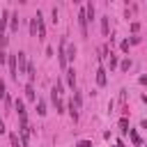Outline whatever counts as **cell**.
I'll list each match as a JSON object with an SVG mask.
<instances>
[{
  "instance_id": "2e32d148",
  "label": "cell",
  "mask_w": 147,
  "mask_h": 147,
  "mask_svg": "<svg viewBox=\"0 0 147 147\" xmlns=\"http://www.w3.org/2000/svg\"><path fill=\"white\" fill-rule=\"evenodd\" d=\"M30 32L37 34V18H32V23H30Z\"/></svg>"
},
{
  "instance_id": "30bf717a",
  "label": "cell",
  "mask_w": 147,
  "mask_h": 147,
  "mask_svg": "<svg viewBox=\"0 0 147 147\" xmlns=\"http://www.w3.org/2000/svg\"><path fill=\"white\" fill-rule=\"evenodd\" d=\"M25 96H28V99H30V101H32V99H34V87H32V83H30V85H28V87H25Z\"/></svg>"
},
{
  "instance_id": "ac0fdd59",
  "label": "cell",
  "mask_w": 147,
  "mask_h": 147,
  "mask_svg": "<svg viewBox=\"0 0 147 147\" xmlns=\"http://www.w3.org/2000/svg\"><path fill=\"white\" fill-rule=\"evenodd\" d=\"M0 99H7V92H5V83L0 80Z\"/></svg>"
},
{
  "instance_id": "4fadbf2b",
  "label": "cell",
  "mask_w": 147,
  "mask_h": 147,
  "mask_svg": "<svg viewBox=\"0 0 147 147\" xmlns=\"http://www.w3.org/2000/svg\"><path fill=\"white\" fill-rule=\"evenodd\" d=\"M37 113H39V115H46V106H44V101L37 103Z\"/></svg>"
},
{
  "instance_id": "ba28073f",
  "label": "cell",
  "mask_w": 147,
  "mask_h": 147,
  "mask_svg": "<svg viewBox=\"0 0 147 147\" xmlns=\"http://www.w3.org/2000/svg\"><path fill=\"white\" fill-rule=\"evenodd\" d=\"M9 23H11V32H16V30H18V14H11Z\"/></svg>"
},
{
  "instance_id": "8fae6325",
  "label": "cell",
  "mask_w": 147,
  "mask_h": 147,
  "mask_svg": "<svg viewBox=\"0 0 147 147\" xmlns=\"http://www.w3.org/2000/svg\"><path fill=\"white\" fill-rule=\"evenodd\" d=\"M76 57V46H69L67 48V60H74Z\"/></svg>"
},
{
  "instance_id": "7c38bea8",
  "label": "cell",
  "mask_w": 147,
  "mask_h": 147,
  "mask_svg": "<svg viewBox=\"0 0 147 147\" xmlns=\"http://www.w3.org/2000/svg\"><path fill=\"white\" fill-rule=\"evenodd\" d=\"M119 129H122L124 133L129 131V122H126V117H122V119H119Z\"/></svg>"
},
{
  "instance_id": "d6986e66",
  "label": "cell",
  "mask_w": 147,
  "mask_h": 147,
  "mask_svg": "<svg viewBox=\"0 0 147 147\" xmlns=\"http://www.w3.org/2000/svg\"><path fill=\"white\" fill-rule=\"evenodd\" d=\"M129 67H131V60H124L122 62V71H129Z\"/></svg>"
},
{
  "instance_id": "3957f363",
  "label": "cell",
  "mask_w": 147,
  "mask_h": 147,
  "mask_svg": "<svg viewBox=\"0 0 147 147\" xmlns=\"http://www.w3.org/2000/svg\"><path fill=\"white\" fill-rule=\"evenodd\" d=\"M78 23H80V32H83V37H85V34H87V16H85V9H80Z\"/></svg>"
},
{
  "instance_id": "7402d4cb",
  "label": "cell",
  "mask_w": 147,
  "mask_h": 147,
  "mask_svg": "<svg viewBox=\"0 0 147 147\" xmlns=\"http://www.w3.org/2000/svg\"><path fill=\"white\" fill-rule=\"evenodd\" d=\"M115 67H117V57H115V55H110V69H115Z\"/></svg>"
},
{
  "instance_id": "277c9868",
  "label": "cell",
  "mask_w": 147,
  "mask_h": 147,
  "mask_svg": "<svg viewBox=\"0 0 147 147\" xmlns=\"http://www.w3.org/2000/svg\"><path fill=\"white\" fill-rule=\"evenodd\" d=\"M16 62H18V69L21 71H25L30 64H28V60H25V53H16Z\"/></svg>"
},
{
  "instance_id": "5bb4252c",
  "label": "cell",
  "mask_w": 147,
  "mask_h": 147,
  "mask_svg": "<svg viewBox=\"0 0 147 147\" xmlns=\"http://www.w3.org/2000/svg\"><path fill=\"white\" fill-rule=\"evenodd\" d=\"M69 113H71V117H74V119H78V113H76V106H74V101H71V106H69Z\"/></svg>"
},
{
  "instance_id": "cb8c5ba5",
  "label": "cell",
  "mask_w": 147,
  "mask_h": 147,
  "mask_svg": "<svg viewBox=\"0 0 147 147\" xmlns=\"http://www.w3.org/2000/svg\"><path fill=\"white\" fill-rule=\"evenodd\" d=\"M0 133H5V122L0 119Z\"/></svg>"
},
{
  "instance_id": "d4e9b609",
  "label": "cell",
  "mask_w": 147,
  "mask_h": 147,
  "mask_svg": "<svg viewBox=\"0 0 147 147\" xmlns=\"http://www.w3.org/2000/svg\"><path fill=\"white\" fill-rule=\"evenodd\" d=\"M142 101H145V103H147V94H145V96H142Z\"/></svg>"
},
{
  "instance_id": "603a6c76",
  "label": "cell",
  "mask_w": 147,
  "mask_h": 147,
  "mask_svg": "<svg viewBox=\"0 0 147 147\" xmlns=\"http://www.w3.org/2000/svg\"><path fill=\"white\" fill-rule=\"evenodd\" d=\"M131 140H133V142H136V145H138V142H140V138H138V133H136V131H131Z\"/></svg>"
},
{
  "instance_id": "52a82bcc",
  "label": "cell",
  "mask_w": 147,
  "mask_h": 147,
  "mask_svg": "<svg viewBox=\"0 0 147 147\" xmlns=\"http://www.w3.org/2000/svg\"><path fill=\"white\" fill-rule=\"evenodd\" d=\"M67 83L74 87V83H76V71L74 69H67Z\"/></svg>"
},
{
  "instance_id": "9a60e30c",
  "label": "cell",
  "mask_w": 147,
  "mask_h": 147,
  "mask_svg": "<svg viewBox=\"0 0 147 147\" xmlns=\"http://www.w3.org/2000/svg\"><path fill=\"white\" fill-rule=\"evenodd\" d=\"M9 140H11V147H18V136H16V133H11Z\"/></svg>"
},
{
  "instance_id": "6da1fadb",
  "label": "cell",
  "mask_w": 147,
  "mask_h": 147,
  "mask_svg": "<svg viewBox=\"0 0 147 147\" xmlns=\"http://www.w3.org/2000/svg\"><path fill=\"white\" fill-rule=\"evenodd\" d=\"M57 60H60V67H62V69H67V39H64V37H62V41H60Z\"/></svg>"
},
{
  "instance_id": "5b68a950",
  "label": "cell",
  "mask_w": 147,
  "mask_h": 147,
  "mask_svg": "<svg viewBox=\"0 0 147 147\" xmlns=\"http://www.w3.org/2000/svg\"><path fill=\"white\" fill-rule=\"evenodd\" d=\"M18 62H16V55H9V71H11V78H16L18 76Z\"/></svg>"
},
{
  "instance_id": "8992f818",
  "label": "cell",
  "mask_w": 147,
  "mask_h": 147,
  "mask_svg": "<svg viewBox=\"0 0 147 147\" xmlns=\"http://www.w3.org/2000/svg\"><path fill=\"white\" fill-rule=\"evenodd\" d=\"M106 80H108V78H106V69L99 67V69H96V83H99V85H106Z\"/></svg>"
},
{
  "instance_id": "44dd1931",
  "label": "cell",
  "mask_w": 147,
  "mask_h": 147,
  "mask_svg": "<svg viewBox=\"0 0 147 147\" xmlns=\"http://www.w3.org/2000/svg\"><path fill=\"white\" fill-rule=\"evenodd\" d=\"M5 62H7V53L0 48V64H5Z\"/></svg>"
},
{
  "instance_id": "e0dca14e",
  "label": "cell",
  "mask_w": 147,
  "mask_h": 147,
  "mask_svg": "<svg viewBox=\"0 0 147 147\" xmlns=\"http://www.w3.org/2000/svg\"><path fill=\"white\" fill-rule=\"evenodd\" d=\"M76 147H92V142H90V140H78Z\"/></svg>"
},
{
  "instance_id": "9c48e42d",
  "label": "cell",
  "mask_w": 147,
  "mask_h": 147,
  "mask_svg": "<svg viewBox=\"0 0 147 147\" xmlns=\"http://www.w3.org/2000/svg\"><path fill=\"white\" fill-rule=\"evenodd\" d=\"M108 30H110V23H108V16H103V18H101V32L108 34Z\"/></svg>"
},
{
  "instance_id": "7a4b0ae2",
  "label": "cell",
  "mask_w": 147,
  "mask_h": 147,
  "mask_svg": "<svg viewBox=\"0 0 147 147\" xmlns=\"http://www.w3.org/2000/svg\"><path fill=\"white\" fill-rule=\"evenodd\" d=\"M37 32H39V39H44L46 37V28H44V18H41V11H37Z\"/></svg>"
},
{
  "instance_id": "ffe728a7",
  "label": "cell",
  "mask_w": 147,
  "mask_h": 147,
  "mask_svg": "<svg viewBox=\"0 0 147 147\" xmlns=\"http://www.w3.org/2000/svg\"><path fill=\"white\" fill-rule=\"evenodd\" d=\"M28 74H30V80H34V76H37V74H34V67H32V64L28 67Z\"/></svg>"
}]
</instances>
